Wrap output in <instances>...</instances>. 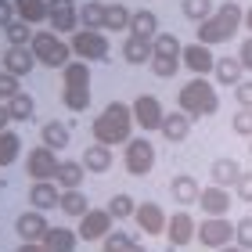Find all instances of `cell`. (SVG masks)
<instances>
[{
	"instance_id": "33",
	"label": "cell",
	"mask_w": 252,
	"mask_h": 252,
	"mask_svg": "<svg viewBox=\"0 0 252 252\" xmlns=\"http://www.w3.org/2000/svg\"><path fill=\"white\" fill-rule=\"evenodd\" d=\"M58 209L65 213V216H83L87 209H90V202H87V194L79 191V188H72V191H62V202H58Z\"/></svg>"
},
{
	"instance_id": "45",
	"label": "cell",
	"mask_w": 252,
	"mask_h": 252,
	"mask_svg": "<svg viewBox=\"0 0 252 252\" xmlns=\"http://www.w3.org/2000/svg\"><path fill=\"white\" fill-rule=\"evenodd\" d=\"M231 130H234L238 137H252V108H238V112H234Z\"/></svg>"
},
{
	"instance_id": "22",
	"label": "cell",
	"mask_w": 252,
	"mask_h": 252,
	"mask_svg": "<svg viewBox=\"0 0 252 252\" xmlns=\"http://www.w3.org/2000/svg\"><path fill=\"white\" fill-rule=\"evenodd\" d=\"M169 194L177 198V205H191V202H198L202 188H198V180H194L191 173H180V177L169 180Z\"/></svg>"
},
{
	"instance_id": "40",
	"label": "cell",
	"mask_w": 252,
	"mask_h": 252,
	"mask_svg": "<svg viewBox=\"0 0 252 252\" xmlns=\"http://www.w3.org/2000/svg\"><path fill=\"white\" fill-rule=\"evenodd\" d=\"M105 209L116 216V220H130V216L137 213V202L130 198V194H112V202L105 205Z\"/></svg>"
},
{
	"instance_id": "16",
	"label": "cell",
	"mask_w": 252,
	"mask_h": 252,
	"mask_svg": "<svg viewBox=\"0 0 252 252\" xmlns=\"http://www.w3.org/2000/svg\"><path fill=\"white\" fill-rule=\"evenodd\" d=\"M198 205H202L205 216H227V213H231V188H220V184L202 188Z\"/></svg>"
},
{
	"instance_id": "30",
	"label": "cell",
	"mask_w": 252,
	"mask_h": 252,
	"mask_svg": "<svg viewBox=\"0 0 252 252\" xmlns=\"http://www.w3.org/2000/svg\"><path fill=\"white\" fill-rule=\"evenodd\" d=\"M7 105V112H11V123H29L32 116H36V101H32V94H15L11 101H4Z\"/></svg>"
},
{
	"instance_id": "47",
	"label": "cell",
	"mask_w": 252,
	"mask_h": 252,
	"mask_svg": "<svg viewBox=\"0 0 252 252\" xmlns=\"http://www.w3.org/2000/svg\"><path fill=\"white\" fill-rule=\"evenodd\" d=\"M234 194L242 202H252V173H242L238 177V184H234Z\"/></svg>"
},
{
	"instance_id": "21",
	"label": "cell",
	"mask_w": 252,
	"mask_h": 252,
	"mask_svg": "<svg viewBox=\"0 0 252 252\" xmlns=\"http://www.w3.org/2000/svg\"><path fill=\"white\" fill-rule=\"evenodd\" d=\"M83 177H87V166L79 162V158H62L58 173H54V184H58L62 191H72V188L83 184Z\"/></svg>"
},
{
	"instance_id": "10",
	"label": "cell",
	"mask_w": 252,
	"mask_h": 252,
	"mask_svg": "<svg viewBox=\"0 0 252 252\" xmlns=\"http://www.w3.org/2000/svg\"><path fill=\"white\" fill-rule=\"evenodd\" d=\"M130 108H133V123L141 126V130H158V126H162V119H166L162 101H158L155 94H141Z\"/></svg>"
},
{
	"instance_id": "15",
	"label": "cell",
	"mask_w": 252,
	"mask_h": 252,
	"mask_svg": "<svg viewBox=\"0 0 252 252\" xmlns=\"http://www.w3.org/2000/svg\"><path fill=\"white\" fill-rule=\"evenodd\" d=\"M58 202H62V188L54 180H32L29 184V205L32 209L47 213V209H58Z\"/></svg>"
},
{
	"instance_id": "3",
	"label": "cell",
	"mask_w": 252,
	"mask_h": 252,
	"mask_svg": "<svg viewBox=\"0 0 252 252\" xmlns=\"http://www.w3.org/2000/svg\"><path fill=\"white\" fill-rule=\"evenodd\" d=\"M242 18H245V7L234 4V0H227V4H220V7H216L213 15L198 26V36H194V40L205 43V47H213V43H227V40H234Z\"/></svg>"
},
{
	"instance_id": "5",
	"label": "cell",
	"mask_w": 252,
	"mask_h": 252,
	"mask_svg": "<svg viewBox=\"0 0 252 252\" xmlns=\"http://www.w3.org/2000/svg\"><path fill=\"white\" fill-rule=\"evenodd\" d=\"M123 166L130 177H148L155 169V144L148 137H130L123 144Z\"/></svg>"
},
{
	"instance_id": "55",
	"label": "cell",
	"mask_w": 252,
	"mask_h": 252,
	"mask_svg": "<svg viewBox=\"0 0 252 252\" xmlns=\"http://www.w3.org/2000/svg\"><path fill=\"white\" fill-rule=\"evenodd\" d=\"M242 252H245V249H242Z\"/></svg>"
},
{
	"instance_id": "1",
	"label": "cell",
	"mask_w": 252,
	"mask_h": 252,
	"mask_svg": "<svg viewBox=\"0 0 252 252\" xmlns=\"http://www.w3.org/2000/svg\"><path fill=\"white\" fill-rule=\"evenodd\" d=\"M133 108L123 105V101H108L105 108H101V116H94V123H90V133H94L97 144H126L133 137Z\"/></svg>"
},
{
	"instance_id": "48",
	"label": "cell",
	"mask_w": 252,
	"mask_h": 252,
	"mask_svg": "<svg viewBox=\"0 0 252 252\" xmlns=\"http://www.w3.org/2000/svg\"><path fill=\"white\" fill-rule=\"evenodd\" d=\"M18 18V11H15V0H0V29L11 26V22Z\"/></svg>"
},
{
	"instance_id": "11",
	"label": "cell",
	"mask_w": 252,
	"mask_h": 252,
	"mask_svg": "<svg viewBox=\"0 0 252 252\" xmlns=\"http://www.w3.org/2000/svg\"><path fill=\"white\" fill-rule=\"evenodd\" d=\"M47 22H51V29L58 32H76L79 29V7L72 4V0H47Z\"/></svg>"
},
{
	"instance_id": "52",
	"label": "cell",
	"mask_w": 252,
	"mask_h": 252,
	"mask_svg": "<svg viewBox=\"0 0 252 252\" xmlns=\"http://www.w3.org/2000/svg\"><path fill=\"white\" fill-rule=\"evenodd\" d=\"M242 22H245V26H249V32H252V7H245V18H242Z\"/></svg>"
},
{
	"instance_id": "7",
	"label": "cell",
	"mask_w": 252,
	"mask_h": 252,
	"mask_svg": "<svg viewBox=\"0 0 252 252\" xmlns=\"http://www.w3.org/2000/svg\"><path fill=\"white\" fill-rule=\"evenodd\" d=\"M194 242L205 249H223L234 242V223L227 216H205L198 223V231H194Z\"/></svg>"
},
{
	"instance_id": "18",
	"label": "cell",
	"mask_w": 252,
	"mask_h": 252,
	"mask_svg": "<svg viewBox=\"0 0 252 252\" xmlns=\"http://www.w3.org/2000/svg\"><path fill=\"white\" fill-rule=\"evenodd\" d=\"M191 116H188V112H166V119H162V126H158V133H162L166 137V141L169 144H180V141H188V137H191Z\"/></svg>"
},
{
	"instance_id": "46",
	"label": "cell",
	"mask_w": 252,
	"mask_h": 252,
	"mask_svg": "<svg viewBox=\"0 0 252 252\" xmlns=\"http://www.w3.org/2000/svg\"><path fill=\"white\" fill-rule=\"evenodd\" d=\"M234 97L242 108H252V79H242V83L234 87Z\"/></svg>"
},
{
	"instance_id": "49",
	"label": "cell",
	"mask_w": 252,
	"mask_h": 252,
	"mask_svg": "<svg viewBox=\"0 0 252 252\" xmlns=\"http://www.w3.org/2000/svg\"><path fill=\"white\" fill-rule=\"evenodd\" d=\"M238 62H242L245 72H252V36L242 40V47H238Z\"/></svg>"
},
{
	"instance_id": "4",
	"label": "cell",
	"mask_w": 252,
	"mask_h": 252,
	"mask_svg": "<svg viewBox=\"0 0 252 252\" xmlns=\"http://www.w3.org/2000/svg\"><path fill=\"white\" fill-rule=\"evenodd\" d=\"M29 47H32V54H36V62L47 65V68H65L68 58H72V47H68L54 29H36Z\"/></svg>"
},
{
	"instance_id": "44",
	"label": "cell",
	"mask_w": 252,
	"mask_h": 252,
	"mask_svg": "<svg viewBox=\"0 0 252 252\" xmlns=\"http://www.w3.org/2000/svg\"><path fill=\"white\" fill-rule=\"evenodd\" d=\"M234 242H238V249L252 252V216H242V220L234 223Z\"/></svg>"
},
{
	"instance_id": "41",
	"label": "cell",
	"mask_w": 252,
	"mask_h": 252,
	"mask_svg": "<svg viewBox=\"0 0 252 252\" xmlns=\"http://www.w3.org/2000/svg\"><path fill=\"white\" fill-rule=\"evenodd\" d=\"M152 51L155 54H166V58H180V51H184V47H180V40L173 36V32H158V36L152 40Z\"/></svg>"
},
{
	"instance_id": "6",
	"label": "cell",
	"mask_w": 252,
	"mask_h": 252,
	"mask_svg": "<svg viewBox=\"0 0 252 252\" xmlns=\"http://www.w3.org/2000/svg\"><path fill=\"white\" fill-rule=\"evenodd\" d=\"M68 47L79 62H108V40L101 29H76Z\"/></svg>"
},
{
	"instance_id": "42",
	"label": "cell",
	"mask_w": 252,
	"mask_h": 252,
	"mask_svg": "<svg viewBox=\"0 0 252 252\" xmlns=\"http://www.w3.org/2000/svg\"><path fill=\"white\" fill-rule=\"evenodd\" d=\"M62 101L68 112H87L90 108V90H62Z\"/></svg>"
},
{
	"instance_id": "17",
	"label": "cell",
	"mask_w": 252,
	"mask_h": 252,
	"mask_svg": "<svg viewBox=\"0 0 252 252\" xmlns=\"http://www.w3.org/2000/svg\"><path fill=\"white\" fill-rule=\"evenodd\" d=\"M194 231H198V223L191 220V213H173L169 216V223H166V238H169V245H191L194 242Z\"/></svg>"
},
{
	"instance_id": "2",
	"label": "cell",
	"mask_w": 252,
	"mask_h": 252,
	"mask_svg": "<svg viewBox=\"0 0 252 252\" xmlns=\"http://www.w3.org/2000/svg\"><path fill=\"white\" fill-rule=\"evenodd\" d=\"M177 108L188 112L191 119H205L220 112V94H216V83H209L205 76H191L177 94Z\"/></svg>"
},
{
	"instance_id": "37",
	"label": "cell",
	"mask_w": 252,
	"mask_h": 252,
	"mask_svg": "<svg viewBox=\"0 0 252 252\" xmlns=\"http://www.w3.org/2000/svg\"><path fill=\"white\" fill-rule=\"evenodd\" d=\"M180 11H184V18H191L194 26H202V22L216 11V4L213 0H180Z\"/></svg>"
},
{
	"instance_id": "23",
	"label": "cell",
	"mask_w": 252,
	"mask_h": 252,
	"mask_svg": "<svg viewBox=\"0 0 252 252\" xmlns=\"http://www.w3.org/2000/svg\"><path fill=\"white\" fill-rule=\"evenodd\" d=\"M79 242H83V238H79V231H68V227H51L47 238H43L47 252H76Z\"/></svg>"
},
{
	"instance_id": "9",
	"label": "cell",
	"mask_w": 252,
	"mask_h": 252,
	"mask_svg": "<svg viewBox=\"0 0 252 252\" xmlns=\"http://www.w3.org/2000/svg\"><path fill=\"white\" fill-rule=\"evenodd\" d=\"M58 166H62V158H58V152H54V148H47V144L32 148L29 158H26V173H29V180H54Z\"/></svg>"
},
{
	"instance_id": "31",
	"label": "cell",
	"mask_w": 252,
	"mask_h": 252,
	"mask_svg": "<svg viewBox=\"0 0 252 252\" xmlns=\"http://www.w3.org/2000/svg\"><path fill=\"white\" fill-rule=\"evenodd\" d=\"M105 11H108V4H101V0L83 4L79 7V29H101L105 32Z\"/></svg>"
},
{
	"instance_id": "19",
	"label": "cell",
	"mask_w": 252,
	"mask_h": 252,
	"mask_svg": "<svg viewBox=\"0 0 252 252\" xmlns=\"http://www.w3.org/2000/svg\"><path fill=\"white\" fill-rule=\"evenodd\" d=\"M36 65H40V62H36V54H32V47H7V51H4V62H0V68L15 72L18 79L29 76Z\"/></svg>"
},
{
	"instance_id": "43",
	"label": "cell",
	"mask_w": 252,
	"mask_h": 252,
	"mask_svg": "<svg viewBox=\"0 0 252 252\" xmlns=\"http://www.w3.org/2000/svg\"><path fill=\"white\" fill-rule=\"evenodd\" d=\"M15 94H22V79L7 68H0V101H11Z\"/></svg>"
},
{
	"instance_id": "25",
	"label": "cell",
	"mask_w": 252,
	"mask_h": 252,
	"mask_svg": "<svg viewBox=\"0 0 252 252\" xmlns=\"http://www.w3.org/2000/svg\"><path fill=\"white\" fill-rule=\"evenodd\" d=\"M152 40H141V36H126L123 40V62L126 65H148L152 62Z\"/></svg>"
},
{
	"instance_id": "50",
	"label": "cell",
	"mask_w": 252,
	"mask_h": 252,
	"mask_svg": "<svg viewBox=\"0 0 252 252\" xmlns=\"http://www.w3.org/2000/svg\"><path fill=\"white\" fill-rule=\"evenodd\" d=\"M18 252H47V245H43V242H22Z\"/></svg>"
},
{
	"instance_id": "38",
	"label": "cell",
	"mask_w": 252,
	"mask_h": 252,
	"mask_svg": "<svg viewBox=\"0 0 252 252\" xmlns=\"http://www.w3.org/2000/svg\"><path fill=\"white\" fill-rule=\"evenodd\" d=\"M4 36L11 40V47H29L32 43V26L22 22V18H15L11 26H4Z\"/></svg>"
},
{
	"instance_id": "53",
	"label": "cell",
	"mask_w": 252,
	"mask_h": 252,
	"mask_svg": "<svg viewBox=\"0 0 252 252\" xmlns=\"http://www.w3.org/2000/svg\"><path fill=\"white\" fill-rule=\"evenodd\" d=\"M216 252H242L238 245H223V249H216Z\"/></svg>"
},
{
	"instance_id": "51",
	"label": "cell",
	"mask_w": 252,
	"mask_h": 252,
	"mask_svg": "<svg viewBox=\"0 0 252 252\" xmlns=\"http://www.w3.org/2000/svg\"><path fill=\"white\" fill-rule=\"evenodd\" d=\"M7 123H11V112H7L4 101H0V130H7Z\"/></svg>"
},
{
	"instance_id": "27",
	"label": "cell",
	"mask_w": 252,
	"mask_h": 252,
	"mask_svg": "<svg viewBox=\"0 0 252 252\" xmlns=\"http://www.w3.org/2000/svg\"><path fill=\"white\" fill-rule=\"evenodd\" d=\"M242 62L238 58H216V68H213V83H220V87H238L242 83Z\"/></svg>"
},
{
	"instance_id": "26",
	"label": "cell",
	"mask_w": 252,
	"mask_h": 252,
	"mask_svg": "<svg viewBox=\"0 0 252 252\" xmlns=\"http://www.w3.org/2000/svg\"><path fill=\"white\" fill-rule=\"evenodd\" d=\"M242 173H245V169L238 166V158H216V162H213V169H209L213 184H220V188H234Z\"/></svg>"
},
{
	"instance_id": "13",
	"label": "cell",
	"mask_w": 252,
	"mask_h": 252,
	"mask_svg": "<svg viewBox=\"0 0 252 252\" xmlns=\"http://www.w3.org/2000/svg\"><path fill=\"white\" fill-rule=\"evenodd\" d=\"M133 220H137V227H141L144 234H166L169 216L162 213V205H158V202H137Z\"/></svg>"
},
{
	"instance_id": "36",
	"label": "cell",
	"mask_w": 252,
	"mask_h": 252,
	"mask_svg": "<svg viewBox=\"0 0 252 252\" xmlns=\"http://www.w3.org/2000/svg\"><path fill=\"white\" fill-rule=\"evenodd\" d=\"M22 152V137L15 130H0V166H11Z\"/></svg>"
},
{
	"instance_id": "54",
	"label": "cell",
	"mask_w": 252,
	"mask_h": 252,
	"mask_svg": "<svg viewBox=\"0 0 252 252\" xmlns=\"http://www.w3.org/2000/svg\"><path fill=\"white\" fill-rule=\"evenodd\" d=\"M249 155H252V137H249Z\"/></svg>"
},
{
	"instance_id": "20",
	"label": "cell",
	"mask_w": 252,
	"mask_h": 252,
	"mask_svg": "<svg viewBox=\"0 0 252 252\" xmlns=\"http://www.w3.org/2000/svg\"><path fill=\"white\" fill-rule=\"evenodd\" d=\"M79 162L87 166V173H108L112 169V162H116V155H112V148L108 144H87V152H83V158Z\"/></svg>"
},
{
	"instance_id": "39",
	"label": "cell",
	"mask_w": 252,
	"mask_h": 252,
	"mask_svg": "<svg viewBox=\"0 0 252 252\" xmlns=\"http://www.w3.org/2000/svg\"><path fill=\"white\" fill-rule=\"evenodd\" d=\"M152 72L158 76V79H173L177 72H180V58H166V54H152Z\"/></svg>"
},
{
	"instance_id": "24",
	"label": "cell",
	"mask_w": 252,
	"mask_h": 252,
	"mask_svg": "<svg viewBox=\"0 0 252 252\" xmlns=\"http://www.w3.org/2000/svg\"><path fill=\"white\" fill-rule=\"evenodd\" d=\"M62 90H90V65L87 62H68L62 68Z\"/></svg>"
},
{
	"instance_id": "8",
	"label": "cell",
	"mask_w": 252,
	"mask_h": 252,
	"mask_svg": "<svg viewBox=\"0 0 252 252\" xmlns=\"http://www.w3.org/2000/svg\"><path fill=\"white\" fill-rule=\"evenodd\" d=\"M112 223H116V216H112L108 209H94V205H90V209L79 216V238H83V242H105V238L112 234Z\"/></svg>"
},
{
	"instance_id": "28",
	"label": "cell",
	"mask_w": 252,
	"mask_h": 252,
	"mask_svg": "<svg viewBox=\"0 0 252 252\" xmlns=\"http://www.w3.org/2000/svg\"><path fill=\"white\" fill-rule=\"evenodd\" d=\"M130 36H141V40H155L158 36V15L155 11H133L130 18Z\"/></svg>"
},
{
	"instance_id": "35",
	"label": "cell",
	"mask_w": 252,
	"mask_h": 252,
	"mask_svg": "<svg viewBox=\"0 0 252 252\" xmlns=\"http://www.w3.org/2000/svg\"><path fill=\"white\" fill-rule=\"evenodd\" d=\"M101 245H105V252H144V245L137 242L133 234H126V231H112Z\"/></svg>"
},
{
	"instance_id": "32",
	"label": "cell",
	"mask_w": 252,
	"mask_h": 252,
	"mask_svg": "<svg viewBox=\"0 0 252 252\" xmlns=\"http://www.w3.org/2000/svg\"><path fill=\"white\" fill-rule=\"evenodd\" d=\"M15 11L22 22H29V26H40V22H47V0H15Z\"/></svg>"
},
{
	"instance_id": "29",
	"label": "cell",
	"mask_w": 252,
	"mask_h": 252,
	"mask_svg": "<svg viewBox=\"0 0 252 252\" xmlns=\"http://www.w3.org/2000/svg\"><path fill=\"white\" fill-rule=\"evenodd\" d=\"M40 133H43V144H47V148H54V152H65V148H68V141H72V130H68L65 123H58V119L43 123V126H40Z\"/></svg>"
},
{
	"instance_id": "14",
	"label": "cell",
	"mask_w": 252,
	"mask_h": 252,
	"mask_svg": "<svg viewBox=\"0 0 252 252\" xmlns=\"http://www.w3.org/2000/svg\"><path fill=\"white\" fill-rule=\"evenodd\" d=\"M15 231L22 242H43L51 231V223H47V216H43L40 209H29V213H22L18 220H15Z\"/></svg>"
},
{
	"instance_id": "12",
	"label": "cell",
	"mask_w": 252,
	"mask_h": 252,
	"mask_svg": "<svg viewBox=\"0 0 252 252\" xmlns=\"http://www.w3.org/2000/svg\"><path fill=\"white\" fill-rule=\"evenodd\" d=\"M180 65H184L191 76H209L216 68V58H213V51L205 47V43H188V47L180 51Z\"/></svg>"
},
{
	"instance_id": "34",
	"label": "cell",
	"mask_w": 252,
	"mask_h": 252,
	"mask_svg": "<svg viewBox=\"0 0 252 252\" xmlns=\"http://www.w3.org/2000/svg\"><path fill=\"white\" fill-rule=\"evenodd\" d=\"M130 18H133L130 7L108 4V11H105V29H108V32H130Z\"/></svg>"
}]
</instances>
